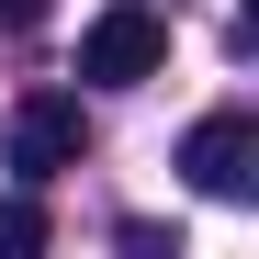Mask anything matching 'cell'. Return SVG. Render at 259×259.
<instances>
[{
	"instance_id": "6da1fadb",
	"label": "cell",
	"mask_w": 259,
	"mask_h": 259,
	"mask_svg": "<svg viewBox=\"0 0 259 259\" xmlns=\"http://www.w3.org/2000/svg\"><path fill=\"white\" fill-rule=\"evenodd\" d=\"M169 68V23L147 12V0H113V12L79 34V79H102V91H136V79Z\"/></svg>"
},
{
	"instance_id": "7a4b0ae2",
	"label": "cell",
	"mask_w": 259,
	"mask_h": 259,
	"mask_svg": "<svg viewBox=\"0 0 259 259\" xmlns=\"http://www.w3.org/2000/svg\"><path fill=\"white\" fill-rule=\"evenodd\" d=\"M181 169H192V192L248 203V192H259V124H248V113H203L192 136H181Z\"/></svg>"
},
{
	"instance_id": "3957f363",
	"label": "cell",
	"mask_w": 259,
	"mask_h": 259,
	"mask_svg": "<svg viewBox=\"0 0 259 259\" xmlns=\"http://www.w3.org/2000/svg\"><path fill=\"white\" fill-rule=\"evenodd\" d=\"M79 147H91V113H79L68 91L12 102V169H23V181H57V169H79Z\"/></svg>"
},
{
	"instance_id": "277c9868",
	"label": "cell",
	"mask_w": 259,
	"mask_h": 259,
	"mask_svg": "<svg viewBox=\"0 0 259 259\" xmlns=\"http://www.w3.org/2000/svg\"><path fill=\"white\" fill-rule=\"evenodd\" d=\"M23 248H46V203H34V192L0 203V259H23Z\"/></svg>"
},
{
	"instance_id": "5b68a950",
	"label": "cell",
	"mask_w": 259,
	"mask_h": 259,
	"mask_svg": "<svg viewBox=\"0 0 259 259\" xmlns=\"http://www.w3.org/2000/svg\"><path fill=\"white\" fill-rule=\"evenodd\" d=\"M46 12H57V0H0V23H12V34H34Z\"/></svg>"
}]
</instances>
